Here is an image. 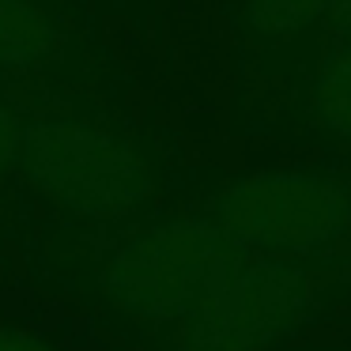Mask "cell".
<instances>
[{
    "mask_svg": "<svg viewBox=\"0 0 351 351\" xmlns=\"http://www.w3.org/2000/svg\"><path fill=\"white\" fill-rule=\"evenodd\" d=\"M170 152L155 132L114 114V102L80 99L27 110L19 174L34 200L80 227H129L159 212Z\"/></svg>",
    "mask_w": 351,
    "mask_h": 351,
    "instance_id": "1",
    "label": "cell"
},
{
    "mask_svg": "<svg viewBox=\"0 0 351 351\" xmlns=\"http://www.w3.org/2000/svg\"><path fill=\"white\" fill-rule=\"evenodd\" d=\"M193 212L250 257L332 268L351 245V170L302 162L242 170Z\"/></svg>",
    "mask_w": 351,
    "mask_h": 351,
    "instance_id": "3",
    "label": "cell"
},
{
    "mask_svg": "<svg viewBox=\"0 0 351 351\" xmlns=\"http://www.w3.org/2000/svg\"><path fill=\"white\" fill-rule=\"evenodd\" d=\"M332 0H230L234 61L265 84H295L328 46Z\"/></svg>",
    "mask_w": 351,
    "mask_h": 351,
    "instance_id": "6",
    "label": "cell"
},
{
    "mask_svg": "<svg viewBox=\"0 0 351 351\" xmlns=\"http://www.w3.org/2000/svg\"><path fill=\"white\" fill-rule=\"evenodd\" d=\"M238 257L242 250L200 212H155L114 227L87 257V295L106 317L152 340H174Z\"/></svg>",
    "mask_w": 351,
    "mask_h": 351,
    "instance_id": "2",
    "label": "cell"
},
{
    "mask_svg": "<svg viewBox=\"0 0 351 351\" xmlns=\"http://www.w3.org/2000/svg\"><path fill=\"white\" fill-rule=\"evenodd\" d=\"M0 84L49 102H117L125 69L87 0H0Z\"/></svg>",
    "mask_w": 351,
    "mask_h": 351,
    "instance_id": "4",
    "label": "cell"
},
{
    "mask_svg": "<svg viewBox=\"0 0 351 351\" xmlns=\"http://www.w3.org/2000/svg\"><path fill=\"white\" fill-rule=\"evenodd\" d=\"M351 34V0H332L328 8V42Z\"/></svg>",
    "mask_w": 351,
    "mask_h": 351,
    "instance_id": "10",
    "label": "cell"
},
{
    "mask_svg": "<svg viewBox=\"0 0 351 351\" xmlns=\"http://www.w3.org/2000/svg\"><path fill=\"white\" fill-rule=\"evenodd\" d=\"M298 261L242 257L174 332L178 351H268L298 336L321 313L317 276Z\"/></svg>",
    "mask_w": 351,
    "mask_h": 351,
    "instance_id": "5",
    "label": "cell"
},
{
    "mask_svg": "<svg viewBox=\"0 0 351 351\" xmlns=\"http://www.w3.org/2000/svg\"><path fill=\"white\" fill-rule=\"evenodd\" d=\"M27 110L31 106H23L12 95V87L0 84V238H8L23 223L27 200H31L23 174H19V147H23Z\"/></svg>",
    "mask_w": 351,
    "mask_h": 351,
    "instance_id": "8",
    "label": "cell"
},
{
    "mask_svg": "<svg viewBox=\"0 0 351 351\" xmlns=\"http://www.w3.org/2000/svg\"><path fill=\"white\" fill-rule=\"evenodd\" d=\"M261 129L283 144L351 152V34L332 38L295 84L283 87Z\"/></svg>",
    "mask_w": 351,
    "mask_h": 351,
    "instance_id": "7",
    "label": "cell"
},
{
    "mask_svg": "<svg viewBox=\"0 0 351 351\" xmlns=\"http://www.w3.org/2000/svg\"><path fill=\"white\" fill-rule=\"evenodd\" d=\"M0 351H57L46 336L19 325H0Z\"/></svg>",
    "mask_w": 351,
    "mask_h": 351,
    "instance_id": "9",
    "label": "cell"
}]
</instances>
